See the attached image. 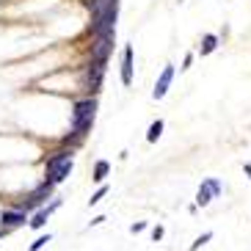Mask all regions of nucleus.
Wrapping results in <instances>:
<instances>
[{
  "instance_id": "obj_1",
  "label": "nucleus",
  "mask_w": 251,
  "mask_h": 251,
  "mask_svg": "<svg viewBox=\"0 0 251 251\" xmlns=\"http://www.w3.org/2000/svg\"><path fill=\"white\" fill-rule=\"evenodd\" d=\"M94 116H97V100H94V97L77 100V102L72 105V133L64 138V147H69V149L77 147V144L86 138V133L91 130Z\"/></svg>"
},
{
  "instance_id": "obj_2",
  "label": "nucleus",
  "mask_w": 251,
  "mask_h": 251,
  "mask_svg": "<svg viewBox=\"0 0 251 251\" xmlns=\"http://www.w3.org/2000/svg\"><path fill=\"white\" fill-rule=\"evenodd\" d=\"M89 8H91V23H89L91 36L113 33V28H116V14H119V0H91Z\"/></svg>"
},
{
  "instance_id": "obj_3",
  "label": "nucleus",
  "mask_w": 251,
  "mask_h": 251,
  "mask_svg": "<svg viewBox=\"0 0 251 251\" xmlns=\"http://www.w3.org/2000/svg\"><path fill=\"white\" fill-rule=\"evenodd\" d=\"M75 166V157H72V149H58V152H52L45 163V179H50L52 185L64 182L69 177V171Z\"/></svg>"
},
{
  "instance_id": "obj_4",
  "label": "nucleus",
  "mask_w": 251,
  "mask_h": 251,
  "mask_svg": "<svg viewBox=\"0 0 251 251\" xmlns=\"http://www.w3.org/2000/svg\"><path fill=\"white\" fill-rule=\"evenodd\" d=\"M52 188H55V185H52L50 179H42V182H39L23 201H17L14 207H20V210H25V213H36V210H42L45 201L52 196Z\"/></svg>"
},
{
  "instance_id": "obj_5",
  "label": "nucleus",
  "mask_w": 251,
  "mask_h": 251,
  "mask_svg": "<svg viewBox=\"0 0 251 251\" xmlns=\"http://www.w3.org/2000/svg\"><path fill=\"white\" fill-rule=\"evenodd\" d=\"M102 77H105V61H91L86 67V72H83V89L97 91L102 86Z\"/></svg>"
},
{
  "instance_id": "obj_6",
  "label": "nucleus",
  "mask_w": 251,
  "mask_h": 251,
  "mask_svg": "<svg viewBox=\"0 0 251 251\" xmlns=\"http://www.w3.org/2000/svg\"><path fill=\"white\" fill-rule=\"evenodd\" d=\"M25 221H28V213L25 210H20V207H8V210H0V229L3 232H11V229L17 226H25Z\"/></svg>"
},
{
  "instance_id": "obj_7",
  "label": "nucleus",
  "mask_w": 251,
  "mask_h": 251,
  "mask_svg": "<svg viewBox=\"0 0 251 251\" xmlns=\"http://www.w3.org/2000/svg\"><path fill=\"white\" fill-rule=\"evenodd\" d=\"M111 52H113V33L94 36V45H91V61H108Z\"/></svg>"
},
{
  "instance_id": "obj_8",
  "label": "nucleus",
  "mask_w": 251,
  "mask_h": 251,
  "mask_svg": "<svg viewBox=\"0 0 251 251\" xmlns=\"http://www.w3.org/2000/svg\"><path fill=\"white\" fill-rule=\"evenodd\" d=\"M171 80H174V67L166 64L163 72H160V77H157V83H155V89H152V97H155V100H163L166 91H169V86H171Z\"/></svg>"
},
{
  "instance_id": "obj_9",
  "label": "nucleus",
  "mask_w": 251,
  "mask_h": 251,
  "mask_svg": "<svg viewBox=\"0 0 251 251\" xmlns=\"http://www.w3.org/2000/svg\"><path fill=\"white\" fill-rule=\"evenodd\" d=\"M58 207H61V199H52L50 204H45L42 210H36V213H33V218L28 221V224H30V229H42V226L47 224V218H50V215L55 213Z\"/></svg>"
},
{
  "instance_id": "obj_10",
  "label": "nucleus",
  "mask_w": 251,
  "mask_h": 251,
  "mask_svg": "<svg viewBox=\"0 0 251 251\" xmlns=\"http://www.w3.org/2000/svg\"><path fill=\"white\" fill-rule=\"evenodd\" d=\"M122 83H125V86L133 83V47L130 45L122 50Z\"/></svg>"
},
{
  "instance_id": "obj_11",
  "label": "nucleus",
  "mask_w": 251,
  "mask_h": 251,
  "mask_svg": "<svg viewBox=\"0 0 251 251\" xmlns=\"http://www.w3.org/2000/svg\"><path fill=\"white\" fill-rule=\"evenodd\" d=\"M213 199H215V191L210 188V182L204 179V182L199 185V191H196V207H207Z\"/></svg>"
},
{
  "instance_id": "obj_12",
  "label": "nucleus",
  "mask_w": 251,
  "mask_h": 251,
  "mask_svg": "<svg viewBox=\"0 0 251 251\" xmlns=\"http://www.w3.org/2000/svg\"><path fill=\"white\" fill-rule=\"evenodd\" d=\"M215 50H218V36H215V33H207L199 45V52L201 55H210V52H215Z\"/></svg>"
},
{
  "instance_id": "obj_13",
  "label": "nucleus",
  "mask_w": 251,
  "mask_h": 251,
  "mask_svg": "<svg viewBox=\"0 0 251 251\" xmlns=\"http://www.w3.org/2000/svg\"><path fill=\"white\" fill-rule=\"evenodd\" d=\"M163 127H166V122H163V119H155V122L149 125V130H147V141H149V144H155V141L163 135Z\"/></svg>"
},
{
  "instance_id": "obj_14",
  "label": "nucleus",
  "mask_w": 251,
  "mask_h": 251,
  "mask_svg": "<svg viewBox=\"0 0 251 251\" xmlns=\"http://www.w3.org/2000/svg\"><path fill=\"white\" fill-rule=\"evenodd\" d=\"M108 171H111V163H108V160H97V163H94V174H91V179H94V182H102V179L108 177Z\"/></svg>"
},
{
  "instance_id": "obj_15",
  "label": "nucleus",
  "mask_w": 251,
  "mask_h": 251,
  "mask_svg": "<svg viewBox=\"0 0 251 251\" xmlns=\"http://www.w3.org/2000/svg\"><path fill=\"white\" fill-rule=\"evenodd\" d=\"M210 240H213V232H204V235H199L196 240H193V243H191V249H188V251H199L201 246H204V243H210Z\"/></svg>"
},
{
  "instance_id": "obj_16",
  "label": "nucleus",
  "mask_w": 251,
  "mask_h": 251,
  "mask_svg": "<svg viewBox=\"0 0 251 251\" xmlns=\"http://www.w3.org/2000/svg\"><path fill=\"white\" fill-rule=\"evenodd\" d=\"M47 243H50V235H42V237H36V240L30 243V251H42Z\"/></svg>"
},
{
  "instance_id": "obj_17",
  "label": "nucleus",
  "mask_w": 251,
  "mask_h": 251,
  "mask_svg": "<svg viewBox=\"0 0 251 251\" xmlns=\"http://www.w3.org/2000/svg\"><path fill=\"white\" fill-rule=\"evenodd\" d=\"M105 193H108V188H105V185H102V188H100V191H97L94 196H91V199H89V204H100V201H102V196H105Z\"/></svg>"
},
{
  "instance_id": "obj_18",
  "label": "nucleus",
  "mask_w": 251,
  "mask_h": 251,
  "mask_svg": "<svg viewBox=\"0 0 251 251\" xmlns=\"http://www.w3.org/2000/svg\"><path fill=\"white\" fill-rule=\"evenodd\" d=\"M207 182H210V188H213V191H215V196H221V193H224V185L218 182V179H215V177H210V179H207Z\"/></svg>"
},
{
  "instance_id": "obj_19",
  "label": "nucleus",
  "mask_w": 251,
  "mask_h": 251,
  "mask_svg": "<svg viewBox=\"0 0 251 251\" xmlns=\"http://www.w3.org/2000/svg\"><path fill=\"white\" fill-rule=\"evenodd\" d=\"M152 240H155V243H157V240H163V226H155V229H152Z\"/></svg>"
},
{
  "instance_id": "obj_20",
  "label": "nucleus",
  "mask_w": 251,
  "mask_h": 251,
  "mask_svg": "<svg viewBox=\"0 0 251 251\" xmlns=\"http://www.w3.org/2000/svg\"><path fill=\"white\" fill-rule=\"evenodd\" d=\"M130 229H133V232H144V229H147V224H144V221H138V224H133Z\"/></svg>"
},
{
  "instance_id": "obj_21",
  "label": "nucleus",
  "mask_w": 251,
  "mask_h": 251,
  "mask_svg": "<svg viewBox=\"0 0 251 251\" xmlns=\"http://www.w3.org/2000/svg\"><path fill=\"white\" fill-rule=\"evenodd\" d=\"M246 174H249V179H251V163H249V166H246Z\"/></svg>"
},
{
  "instance_id": "obj_22",
  "label": "nucleus",
  "mask_w": 251,
  "mask_h": 251,
  "mask_svg": "<svg viewBox=\"0 0 251 251\" xmlns=\"http://www.w3.org/2000/svg\"><path fill=\"white\" fill-rule=\"evenodd\" d=\"M0 235H6V232H3V229H0Z\"/></svg>"
}]
</instances>
